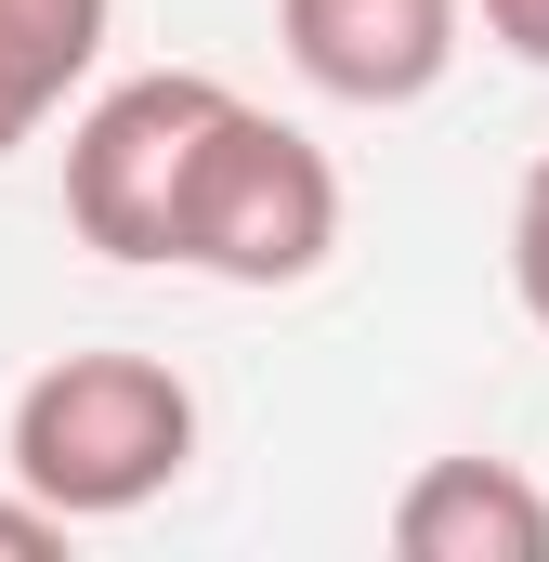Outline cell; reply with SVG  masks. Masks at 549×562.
Listing matches in <instances>:
<instances>
[{"label": "cell", "instance_id": "4", "mask_svg": "<svg viewBox=\"0 0 549 562\" xmlns=\"http://www.w3.org/2000/svg\"><path fill=\"white\" fill-rule=\"evenodd\" d=\"M458 13L471 0H274V40L327 105H418L458 66Z\"/></svg>", "mask_w": 549, "mask_h": 562}, {"label": "cell", "instance_id": "7", "mask_svg": "<svg viewBox=\"0 0 549 562\" xmlns=\"http://www.w3.org/2000/svg\"><path fill=\"white\" fill-rule=\"evenodd\" d=\"M511 288H524V314L549 327V157L524 170V196H511Z\"/></svg>", "mask_w": 549, "mask_h": 562}, {"label": "cell", "instance_id": "8", "mask_svg": "<svg viewBox=\"0 0 549 562\" xmlns=\"http://www.w3.org/2000/svg\"><path fill=\"white\" fill-rule=\"evenodd\" d=\"M0 562H66V510H40L26 484L0 497Z\"/></svg>", "mask_w": 549, "mask_h": 562}, {"label": "cell", "instance_id": "2", "mask_svg": "<svg viewBox=\"0 0 549 562\" xmlns=\"http://www.w3.org/2000/svg\"><path fill=\"white\" fill-rule=\"evenodd\" d=\"M327 249H340V170H327V144L262 119L236 92L210 119V144H197L183 196H170V262L210 276V288H301V276H327Z\"/></svg>", "mask_w": 549, "mask_h": 562}, {"label": "cell", "instance_id": "6", "mask_svg": "<svg viewBox=\"0 0 549 562\" xmlns=\"http://www.w3.org/2000/svg\"><path fill=\"white\" fill-rule=\"evenodd\" d=\"M105 26H119V0H0V157L40 144V119L92 79Z\"/></svg>", "mask_w": 549, "mask_h": 562}, {"label": "cell", "instance_id": "9", "mask_svg": "<svg viewBox=\"0 0 549 562\" xmlns=\"http://www.w3.org/2000/svg\"><path fill=\"white\" fill-rule=\"evenodd\" d=\"M471 13H484V40H497V53L549 66V0H471Z\"/></svg>", "mask_w": 549, "mask_h": 562}, {"label": "cell", "instance_id": "3", "mask_svg": "<svg viewBox=\"0 0 549 562\" xmlns=\"http://www.w3.org/2000/svg\"><path fill=\"white\" fill-rule=\"evenodd\" d=\"M236 92L210 66H144L119 92H92V119L66 132V223L105 262H170V196L197 170V144Z\"/></svg>", "mask_w": 549, "mask_h": 562}, {"label": "cell", "instance_id": "5", "mask_svg": "<svg viewBox=\"0 0 549 562\" xmlns=\"http://www.w3.org/2000/svg\"><path fill=\"white\" fill-rule=\"evenodd\" d=\"M393 550L406 562H549V497L511 458H432L393 497Z\"/></svg>", "mask_w": 549, "mask_h": 562}, {"label": "cell", "instance_id": "1", "mask_svg": "<svg viewBox=\"0 0 549 562\" xmlns=\"http://www.w3.org/2000/svg\"><path fill=\"white\" fill-rule=\"evenodd\" d=\"M13 484L66 524H119L144 497L183 484L197 458V393L157 367V353H53L26 393H13V431H0Z\"/></svg>", "mask_w": 549, "mask_h": 562}]
</instances>
